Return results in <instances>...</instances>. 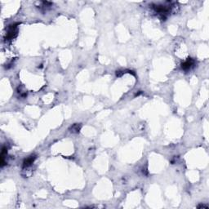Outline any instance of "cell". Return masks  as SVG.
I'll return each instance as SVG.
<instances>
[{
  "label": "cell",
  "instance_id": "obj_1",
  "mask_svg": "<svg viewBox=\"0 0 209 209\" xmlns=\"http://www.w3.org/2000/svg\"><path fill=\"white\" fill-rule=\"evenodd\" d=\"M17 26H18V24H14V25L10 26L8 31L7 33V35H6V40H11L13 38L16 37V34H17V30H16Z\"/></svg>",
  "mask_w": 209,
  "mask_h": 209
},
{
  "label": "cell",
  "instance_id": "obj_2",
  "mask_svg": "<svg viewBox=\"0 0 209 209\" xmlns=\"http://www.w3.org/2000/svg\"><path fill=\"white\" fill-rule=\"evenodd\" d=\"M194 64V60L192 58H188L185 62L181 64V69L184 70H190Z\"/></svg>",
  "mask_w": 209,
  "mask_h": 209
},
{
  "label": "cell",
  "instance_id": "obj_3",
  "mask_svg": "<svg viewBox=\"0 0 209 209\" xmlns=\"http://www.w3.org/2000/svg\"><path fill=\"white\" fill-rule=\"evenodd\" d=\"M154 9L157 12L161 13V14H165L167 11H169V7H167V6L163 5H155L154 7Z\"/></svg>",
  "mask_w": 209,
  "mask_h": 209
},
{
  "label": "cell",
  "instance_id": "obj_4",
  "mask_svg": "<svg viewBox=\"0 0 209 209\" xmlns=\"http://www.w3.org/2000/svg\"><path fill=\"white\" fill-rule=\"evenodd\" d=\"M35 159H36V157L34 155L30 156L29 158H27L26 159H25V161L23 162V167H30L31 164H32L33 163H34V161L35 160Z\"/></svg>",
  "mask_w": 209,
  "mask_h": 209
},
{
  "label": "cell",
  "instance_id": "obj_5",
  "mask_svg": "<svg viewBox=\"0 0 209 209\" xmlns=\"http://www.w3.org/2000/svg\"><path fill=\"white\" fill-rule=\"evenodd\" d=\"M81 128V125L80 124H78V123H75V124H73L71 126V128H70V132H73V133H77L79 132V130Z\"/></svg>",
  "mask_w": 209,
  "mask_h": 209
},
{
  "label": "cell",
  "instance_id": "obj_6",
  "mask_svg": "<svg viewBox=\"0 0 209 209\" xmlns=\"http://www.w3.org/2000/svg\"><path fill=\"white\" fill-rule=\"evenodd\" d=\"M198 208H208V206H205V205H200V206H198Z\"/></svg>",
  "mask_w": 209,
  "mask_h": 209
}]
</instances>
